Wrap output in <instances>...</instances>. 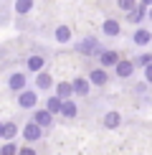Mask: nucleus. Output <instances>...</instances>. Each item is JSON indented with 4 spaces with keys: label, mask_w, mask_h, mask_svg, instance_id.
Instances as JSON below:
<instances>
[{
    "label": "nucleus",
    "mask_w": 152,
    "mask_h": 155,
    "mask_svg": "<svg viewBox=\"0 0 152 155\" xmlns=\"http://www.w3.org/2000/svg\"><path fill=\"white\" fill-rule=\"evenodd\" d=\"M89 81L97 84V87H104V84H106V71H104V69H94V71L89 74Z\"/></svg>",
    "instance_id": "9b49d317"
},
{
    "label": "nucleus",
    "mask_w": 152,
    "mask_h": 155,
    "mask_svg": "<svg viewBox=\"0 0 152 155\" xmlns=\"http://www.w3.org/2000/svg\"><path fill=\"white\" fill-rule=\"evenodd\" d=\"M71 87H74V94H79V97H86L89 94V81L86 79H76Z\"/></svg>",
    "instance_id": "4468645a"
},
{
    "label": "nucleus",
    "mask_w": 152,
    "mask_h": 155,
    "mask_svg": "<svg viewBox=\"0 0 152 155\" xmlns=\"http://www.w3.org/2000/svg\"><path fill=\"white\" fill-rule=\"evenodd\" d=\"M119 8L127 10V13H132V10L137 8V3H135V0H119Z\"/></svg>",
    "instance_id": "b1692460"
},
{
    "label": "nucleus",
    "mask_w": 152,
    "mask_h": 155,
    "mask_svg": "<svg viewBox=\"0 0 152 155\" xmlns=\"http://www.w3.org/2000/svg\"><path fill=\"white\" fill-rule=\"evenodd\" d=\"M147 15H150V18H152V8H150V13H147Z\"/></svg>",
    "instance_id": "c85d7f7f"
},
{
    "label": "nucleus",
    "mask_w": 152,
    "mask_h": 155,
    "mask_svg": "<svg viewBox=\"0 0 152 155\" xmlns=\"http://www.w3.org/2000/svg\"><path fill=\"white\" fill-rule=\"evenodd\" d=\"M33 122L38 127H48L51 122H53V114L48 112V109H36V114H33Z\"/></svg>",
    "instance_id": "7ed1b4c3"
},
{
    "label": "nucleus",
    "mask_w": 152,
    "mask_h": 155,
    "mask_svg": "<svg viewBox=\"0 0 152 155\" xmlns=\"http://www.w3.org/2000/svg\"><path fill=\"white\" fill-rule=\"evenodd\" d=\"M71 94H74V87H71V84H68V81H59V87H56V97L66 102Z\"/></svg>",
    "instance_id": "1a4fd4ad"
},
{
    "label": "nucleus",
    "mask_w": 152,
    "mask_h": 155,
    "mask_svg": "<svg viewBox=\"0 0 152 155\" xmlns=\"http://www.w3.org/2000/svg\"><path fill=\"white\" fill-rule=\"evenodd\" d=\"M3 132H5V125L0 122V140H3Z\"/></svg>",
    "instance_id": "bb28decb"
},
{
    "label": "nucleus",
    "mask_w": 152,
    "mask_h": 155,
    "mask_svg": "<svg viewBox=\"0 0 152 155\" xmlns=\"http://www.w3.org/2000/svg\"><path fill=\"white\" fill-rule=\"evenodd\" d=\"M114 69H117V74L122 76V79H127V76H132V71H135V64H132V61H124V59H119V64H117Z\"/></svg>",
    "instance_id": "6e6552de"
},
{
    "label": "nucleus",
    "mask_w": 152,
    "mask_h": 155,
    "mask_svg": "<svg viewBox=\"0 0 152 155\" xmlns=\"http://www.w3.org/2000/svg\"><path fill=\"white\" fill-rule=\"evenodd\" d=\"M144 15H147V10H144V5H137V8L132 10V13H127V21H132V23H139V21L144 18Z\"/></svg>",
    "instance_id": "2eb2a0df"
},
{
    "label": "nucleus",
    "mask_w": 152,
    "mask_h": 155,
    "mask_svg": "<svg viewBox=\"0 0 152 155\" xmlns=\"http://www.w3.org/2000/svg\"><path fill=\"white\" fill-rule=\"evenodd\" d=\"M142 5H152V0H142Z\"/></svg>",
    "instance_id": "cd10ccee"
},
{
    "label": "nucleus",
    "mask_w": 152,
    "mask_h": 155,
    "mask_svg": "<svg viewBox=\"0 0 152 155\" xmlns=\"http://www.w3.org/2000/svg\"><path fill=\"white\" fill-rule=\"evenodd\" d=\"M144 79L152 84V66H147V69H144Z\"/></svg>",
    "instance_id": "a878e982"
},
{
    "label": "nucleus",
    "mask_w": 152,
    "mask_h": 155,
    "mask_svg": "<svg viewBox=\"0 0 152 155\" xmlns=\"http://www.w3.org/2000/svg\"><path fill=\"white\" fill-rule=\"evenodd\" d=\"M61 114H63L66 120H74V117H76V104H74L71 99H66V102H63V107H61Z\"/></svg>",
    "instance_id": "f3484780"
},
{
    "label": "nucleus",
    "mask_w": 152,
    "mask_h": 155,
    "mask_svg": "<svg viewBox=\"0 0 152 155\" xmlns=\"http://www.w3.org/2000/svg\"><path fill=\"white\" fill-rule=\"evenodd\" d=\"M28 69H30V71H38V74H41L43 59H41V56H30V59H28Z\"/></svg>",
    "instance_id": "aec40b11"
},
{
    "label": "nucleus",
    "mask_w": 152,
    "mask_h": 155,
    "mask_svg": "<svg viewBox=\"0 0 152 155\" xmlns=\"http://www.w3.org/2000/svg\"><path fill=\"white\" fill-rule=\"evenodd\" d=\"M18 104H21V107H25V109H33V107L38 104L36 92H21V97H18Z\"/></svg>",
    "instance_id": "20e7f679"
},
{
    "label": "nucleus",
    "mask_w": 152,
    "mask_h": 155,
    "mask_svg": "<svg viewBox=\"0 0 152 155\" xmlns=\"http://www.w3.org/2000/svg\"><path fill=\"white\" fill-rule=\"evenodd\" d=\"M30 8H33V0H15V13H28Z\"/></svg>",
    "instance_id": "6ab92c4d"
},
{
    "label": "nucleus",
    "mask_w": 152,
    "mask_h": 155,
    "mask_svg": "<svg viewBox=\"0 0 152 155\" xmlns=\"http://www.w3.org/2000/svg\"><path fill=\"white\" fill-rule=\"evenodd\" d=\"M99 61H101V66H117V64H119V56H117V51H101V54H99Z\"/></svg>",
    "instance_id": "423d86ee"
},
{
    "label": "nucleus",
    "mask_w": 152,
    "mask_h": 155,
    "mask_svg": "<svg viewBox=\"0 0 152 155\" xmlns=\"http://www.w3.org/2000/svg\"><path fill=\"white\" fill-rule=\"evenodd\" d=\"M132 38H135V43H137V46H147V43L152 41V33H150V31H144V28H139Z\"/></svg>",
    "instance_id": "f8f14e48"
},
{
    "label": "nucleus",
    "mask_w": 152,
    "mask_h": 155,
    "mask_svg": "<svg viewBox=\"0 0 152 155\" xmlns=\"http://www.w3.org/2000/svg\"><path fill=\"white\" fill-rule=\"evenodd\" d=\"M104 33H106V36H119V33H122V25H119V21H114V18L104 21Z\"/></svg>",
    "instance_id": "9d476101"
},
{
    "label": "nucleus",
    "mask_w": 152,
    "mask_h": 155,
    "mask_svg": "<svg viewBox=\"0 0 152 155\" xmlns=\"http://www.w3.org/2000/svg\"><path fill=\"white\" fill-rule=\"evenodd\" d=\"M56 41H59V43H68V41H71V31H68V25H59V28H56Z\"/></svg>",
    "instance_id": "dca6fc26"
},
{
    "label": "nucleus",
    "mask_w": 152,
    "mask_h": 155,
    "mask_svg": "<svg viewBox=\"0 0 152 155\" xmlns=\"http://www.w3.org/2000/svg\"><path fill=\"white\" fill-rule=\"evenodd\" d=\"M76 48H79V54H84V56H94V54H101V51H99V38H94V36L84 38V41H81Z\"/></svg>",
    "instance_id": "f257e3e1"
},
{
    "label": "nucleus",
    "mask_w": 152,
    "mask_h": 155,
    "mask_svg": "<svg viewBox=\"0 0 152 155\" xmlns=\"http://www.w3.org/2000/svg\"><path fill=\"white\" fill-rule=\"evenodd\" d=\"M51 84H53V76H51V74H46V71L38 74V79H36V87L38 89H48Z\"/></svg>",
    "instance_id": "a211bd4d"
},
{
    "label": "nucleus",
    "mask_w": 152,
    "mask_h": 155,
    "mask_svg": "<svg viewBox=\"0 0 152 155\" xmlns=\"http://www.w3.org/2000/svg\"><path fill=\"white\" fill-rule=\"evenodd\" d=\"M61 107H63V99H59V97H51L46 102V109L51 114H61Z\"/></svg>",
    "instance_id": "ddd939ff"
},
{
    "label": "nucleus",
    "mask_w": 152,
    "mask_h": 155,
    "mask_svg": "<svg viewBox=\"0 0 152 155\" xmlns=\"http://www.w3.org/2000/svg\"><path fill=\"white\" fill-rule=\"evenodd\" d=\"M18 155H36V150H33V147H21Z\"/></svg>",
    "instance_id": "393cba45"
},
{
    "label": "nucleus",
    "mask_w": 152,
    "mask_h": 155,
    "mask_svg": "<svg viewBox=\"0 0 152 155\" xmlns=\"http://www.w3.org/2000/svg\"><path fill=\"white\" fill-rule=\"evenodd\" d=\"M10 89H15V92H25V74L21 71H15V74H10Z\"/></svg>",
    "instance_id": "0eeeda50"
},
{
    "label": "nucleus",
    "mask_w": 152,
    "mask_h": 155,
    "mask_svg": "<svg viewBox=\"0 0 152 155\" xmlns=\"http://www.w3.org/2000/svg\"><path fill=\"white\" fill-rule=\"evenodd\" d=\"M119 125H122V114L119 112H106L104 114V127L106 130H117Z\"/></svg>",
    "instance_id": "39448f33"
},
{
    "label": "nucleus",
    "mask_w": 152,
    "mask_h": 155,
    "mask_svg": "<svg viewBox=\"0 0 152 155\" xmlns=\"http://www.w3.org/2000/svg\"><path fill=\"white\" fill-rule=\"evenodd\" d=\"M0 155H18V145L15 143H5L3 150H0Z\"/></svg>",
    "instance_id": "4be33fe9"
},
{
    "label": "nucleus",
    "mask_w": 152,
    "mask_h": 155,
    "mask_svg": "<svg viewBox=\"0 0 152 155\" xmlns=\"http://www.w3.org/2000/svg\"><path fill=\"white\" fill-rule=\"evenodd\" d=\"M18 135V127L13 125V122H5V132H3V140H13Z\"/></svg>",
    "instance_id": "412c9836"
},
{
    "label": "nucleus",
    "mask_w": 152,
    "mask_h": 155,
    "mask_svg": "<svg viewBox=\"0 0 152 155\" xmlns=\"http://www.w3.org/2000/svg\"><path fill=\"white\" fill-rule=\"evenodd\" d=\"M137 64H139V66H142V69L152 66V54H142V56H139V59H137Z\"/></svg>",
    "instance_id": "5701e85b"
},
{
    "label": "nucleus",
    "mask_w": 152,
    "mask_h": 155,
    "mask_svg": "<svg viewBox=\"0 0 152 155\" xmlns=\"http://www.w3.org/2000/svg\"><path fill=\"white\" fill-rule=\"evenodd\" d=\"M41 132H43V127H38L36 122H28V125L23 127V137H25V143H36V140H41Z\"/></svg>",
    "instance_id": "f03ea898"
}]
</instances>
